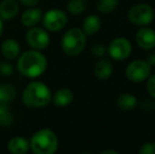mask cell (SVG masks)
I'll use <instances>...</instances> for the list:
<instances>
[{
    "mask_svg": "<svg viewBox=\"0 0 155 154\" xmlns=\"http://www.w3.org/2000/svg\"><path fill=\"white\" fill-rule=\"evenodd\" d=\"M139 107L145 112H152L155 109V101L149 100V99H143L139 105Z\"/></svg>",
    "mask_w": 155,
    "mask_h": 154,
    "instance_id": "obj_27",
    "label": "cell"
},
{
    "mask_svg": "<svg viewBox=\"0 0 155 154\" xmlns=\"http://www.w3.org/2000/svg\"><path fill=\"white\" fill-rule=\"evenodd\" d=\"M14 123V115L11 112L8 103H0V125L8 127Z\"/></svg>",
    "mask_w": 155,
    "mask_h": 154,
    "instance_id": "obj_22",
    "label": "cell"
},
{
    "mask_svg": "<svg viewBox=\"0 0 155 154\" xmlns=\"http://www.w3.org/2000/svg\"><path fill=\"white\" fill-rule=\"evenodd\" d=\"M135 41L140 49L151 51L155 49V31L148 25L141 27L135 34Z\"/></svg>",
    "mask_w": 155,
    "mask_h": 154,
    "instance_id": "obj_10",
    "label": "cell"
},
{
    "mask_svg": "<svg viewBox=\"0 0 155 154\" xmlns=\"http://www.w3.org/2000/svg\"><path fill=\"white\" fill-rule=\"evenodd\" d=\"M100 154H118V151L116 150H110V149H107V150L100 151Z\"/></svg>",
    "mask_w": 155,
    "mask_h": 154,
    "instance_id": "obj_30",
    "label": "cell"
},
{
    "mask_svg": "<svg viewBox=\"0 0 155 154\" xmlns=\"http://www.w3.org/2000/svg\"><path fill=\"white\" fill-rule=\"evenodd\" d=\"M74 99V93L69 88H61L52 96V101L56 107L64 108L71 105Z\"/></svg>",
    "mask_w": 155,
    "mask_h": 154,
    "instance_id": "obj_15",
    "label": "cell"
},
{
    "mask_svg": "<svg viewBox=\"0 0 155 154\" xmlns=\"http://www.w3.org/2000/svg\"><path fill=\"white\" fill-rule=\"evenodd\" d=\"M22 5L28 6V8H33V6H36L39 3L40 0H18Z\"/></svg>",
    "mask_w": 155,
    "mask_h": 154,
    "instance_id": "obj_28",
    "label": "cell"
},
{
    "mask_svg": "<svg viewBox=\"0 0 155 154\" xmlns=\"http://www.w3.org/2000/svg\"><path fill=\"white\" fill-rule=\"evenodd\" d=\"M14 73V68L10 62H0V75L1 76H10Z\"/></svg>",
    "mask_w": 155,
    "mask_h": 154,
    "instance_id": "obj_24",
    "label": "cell"
},
{
    "mask_svg": "<svg viewBox=\"0 0 155 154\" xmlns=\"http://www.w3.org/2000/svg\"><path fill=\"white\" fill-rule=\"evenodd\" d=\"M107 52L110 55V57L117 61L124 60L131 55L132 53V44L127 38L117 37L114 38L107 49Z\"/></svg>",
    "mask_w": 155,
    "mask_h": 154,
    "instance_id": "obj_8",
    "label": "cell"
},
{
    "mask_svg": "<svg viewBox=\"0 0 155 154\" xmlns=\"http://www.w3.org/2000/svg\"><path fill=\"white\" fill-rule=\"evenodd\" d=\"M94 74L99 80L109 79L113 74V64L109 59H100L95 64Z\"/></svg>",
    "mask_w": 155,
    "mask_h": 154,
    "instance_id": "obj_16",
    "label": "cell"
},
{
    "mask_svg": "<svg viewBox=\"0 0 155 154\" xmlns=\"http://www.w3.org/2000/svg\"><path fill=\"white\" fill-rule=\"evenodd\" d=\"M91 53L95 57H104L107 53V48L102 42H95L91 48Z\"/></svg>",
    "mask_w": 155,
    "mask_h": 154,
    "instance_id": "obj_23",
    "label": "cell"
},
{
    "mask_svg": "<svg viewBox=\"0 0 155 154\" xmlns=\"http://www.w3.org/2000/svg\"><path fill=\"white\" fill-rule=\"evenodd\" d=\"M3 30H4V25H3V20L0 18V38H1L2 34H3Z\"/></svg>",
    "mask_w": 155,
    "mask_h": 154,
    "instance_id": "obj_31",
    "label": "cell"
},
{
    "mask_svg": "<svg viewBox=\"0 0 155 154\" xmlns=\"http://www.w3.org/2000/svg\"><path fill=\"white\" fill-rule=\"evenodd\" d=\"M146 89H147V92L150 95V97L155 99V74L152 75V76L150 75L149 78L147 79Z\"/></svg>",
    "mask_w": 155,
    "mask_h": 154,
    "instance_id": "obj_25",
    "label": "cell"
},
{
    "mask_svg": "<svg viewBox=\"0 0 155 154\" xmlns=\"http://www.w3.org/2000/svg\"><path fill=\"white\" fill-rule=\"evenodd\" d=\"M101 28V20L99 16L95 14H91L84 18L82 22V31L87 36H92L96 34Z\"/></svg>",
    "mask_w": 155,
    "mask_h": 154,
    "instance_id": "obj_17",
    "label": "cell"
},
{
    "mask_svg": "<svg viewBox=\"0 0 155 154\" xmlns=\"http://www.w3.org/2000/svg\"><path fill=\"white\" fill-rule=\"evenodd\" d=\"M0 51H1L2 55L4 58L8 60H15L19 57L20 55V45L15 39L8 38L2 41L1 45H0Z\"/></svg>",
    "mask_w": 155,
    "mask_h": 154,
    "instance_id": "obj_11",
    "label": "cell"
},
{
    "mask_svg": "<svg viewBox=\"0 0 155 154\" xmlns=\"http://www.w3.org/2000/svg\"><path fill=\"white\" fill-rule=\"evenodd\" d=\"M124 74L129 81L140 84L146 81L151 75V66L148 64L147 60H133L127 66Z\"/></svg>",
    "mask_w": 155,
    "mask_h": 154,
    "instance_id": "obj_6",
    "label": "cell"
},
{
    "mask_svg": "<svg viewBox=\"0 0 155 154\" xmlns=\"http://www.w3.org/2000/svg\"><path fill=\"white\" fill-rule=\"evenodd\" d=\"M139 154H155V143L148 142L145 143L140 148L138 149Z\"/></svg>",
    "mask_w": 155,
    "mask_h": 154,
    "instance_id": "obj_26",
    "label": "cell"
},
{
    "mask_svg": "<svg viewBox=\"0 0 155 154\" xmlns=\"http://www.w3.org/2000/svg\"><path fill=\"white\" fill-rule=\"evenodd\" d=\"M119 4V0H98L96 8L101 14H110L114 12Z\"/></svg>",
    "mask_w": 155,
    "mask_h": 154,
    "instance_id": "obj_21",
    "label": "cell"
},
{
    "mask_svg": "<svg viewBox=\"0 0 155 154\" xmlns=\"http://www.w3.org/2000/svg\"><path fill=\"white\" fill-rule=\"evenodd\" d=\"M137 105H138L137 98L130 93H123V94L118 95L116 99V106L118 107V109L124 112L135 109Z\"/></svg>",
    "mask_w": 155,
    "mask_h": 154,
    "instance_id": "obj_18",
    "label": "cell"
},
{
    "mask_svg": "<svg viewBox=\"0 0 155 154\" xmlns=\"http://www.w3.org/2000/svg\"><path fill=\"white\" fill-rule=\"evenodd\" d=\"M18 13L19 4L17 0H2L0 2V18L2 20H12Z\"/></svg>",
    "mask_w": 155,
    "mask_h": 154,
    "instance_id": "obj_12",
    "label": "cell"
},
{
    "mask_svg": "<svg viewBox=\"0 0 155 154\" xmlns=\"http://www.w3.org/2000/svg\"><path fill=\"white\" fill-rule=\"evenodd\" d=\"M42 18V11L38 8H29L22 13L20 17L21 23L27 28L35 27Z\"/></svg>",
    "mask_w": 155,
    "mask_h": 154,
    "instance_id": "obj_13",
    "label": "cell"
},
{
    "mask_svg": "<svg viewBox=\"0 0 155 154\" xmlns=\"http://www.w3.org/2000/svg\"><path fill=\"white\" fill-rule=\"evenodd\" d=\"M17 96V89L14 84H0V103H8L13 101Z\"/></svg>",
    "mask_w": 155,
    "mask_h": 154,
    "instance_id": "obj_19",
    "label": "cell"
},
{
    "mask_svg": "<svg viewBox=\"0 0 155 154\" xmlns=\"http://www.w3.org/2000/svg\"><path fill=\"white\" fill-rule=\"evenodd\" d=\"M17 68L21 75L28 78L39 77L48 68L47 57L37 50H29L23 52L18 57Z\"/></svg>",
    "mask_w": 155,
    "mask_h": 154,
    "instance_id": "obj_1",
    "label": "cell"
},
{
    "mask_svg": "<svg viewBox=\"0 0 155 154\" xmlns=\"http://www.w3.org/2000/svg\"><path fill=\"white\" fill-rule=\"evenodd\" d=\"M30 149V142L23 136H14L8 143V150L13 154H25Z\"/></svg>",
    "mask_w": 155,
    "mask_h": 154,
    "instance_id": "obj_14",
    "label": "cell"
},
{
    "mask_svg": "<svg viewBox=\"0 0 155 154\" xmlns=\"http://www.w3.org/2000/svg\"><path fill=\"white\" fill-rule=\"evenodd\" d=\"M147 62L150 64V66H155V52H153V53L149 54V55L147 56Z\"/></svg>",
    "mask_w": 155,
    "mask_h": 154,
    "instance_id": "obj_29",
    "label": "cell"
},
{
    "mask_svg": "<svg viewBox=\"0 0 155 154\" xmlns=\"http://www.w3.org/2000/svg\"><path fill=\"white\" fill-rule=\"evenodd\" d=\"M88 8L87 0H69L67 4V11L72 15H80Z\"/></svg>",
    "mask_w": 155,
    "mask_h": 154,
    "instance_id": "obj_20",
    "label": "cell"
},
{
    "mask_svg": "<svg viewBox=\"0 0 155 154\" xmlns=\"http://www.w3.org/2000/svg\"><path fill=\"white\" fill-rule=\"evenodd\" d=\"M52 92L42 81H32L25 88L21 96L22 103L31 109H38L50 105L52 101Z\"/></svg>",
    "mask_w": 155,
    "mask_h": 154,
    "instance_id": "obj_2",
    "label": "cell"
},
{
    "mask_svg": "<svg viewBox=\"0 0 155 154\" xmlns=\"http://www.w3.org/2000/svg\"><path fill=\"white\" fill-rule=\"evenodd\" d=\"M58 137L51 129H40L32 136L30 148L36 154H54L58 149Z\"/></svg>",
    "mask_w": 155,
    "mask_h": 154,
    "instance_id": "obj_3",
    "label": "cell"
},
{
    "mask_svg": "<svg viewBox=\"0 0 155 154\" xmlns=\"http://www.w3.org/2000/svg\"><path fill=\"white\" fill-rule=\"evenodd\" d=\"M128 19L131 23L138 27H147L153 21L154 11L147 3H137L128 11Z\"/></svg>",
    "mask_w": 155,
    "mask_h": 154,
    "instance_id": "obj_5",
    "label": "cell"
},
{
    "mask_svg": "<svg viewBox=\"0 0 155 154\" xmlns=\"http://www.w3.org/2000/svg\"><path fill=\"white\" fill-rule=\"evenodd\" d=\"M87 44V35L79 28L70 29L61 39V49L68 56H77L84 50Z\"/></svg>",
    "mask_w": 155,
    "mask_h": 154,
    "instance_id": "obj_4",
    "label": "cell"
},
{
    "mask_svg": "<svg viewBox=\"0 0 155 154\" xmlns=\"http://www.w3.org/2000/svg\"><path fill=\"white\" fill-rule=\"evenodd\" d=\"M25 40L32 49L41 51L49 47L50 35L42 28L32 27L25 34Z\"/></svg>",
    "mask_w": 155,
    "mask_h": 154,
    "instance_id": "obj_9",
    "label": "cell"
},
{
    "mask_svg": "<svg viewBox=\"0 0 155 154\" xmlns=\"http://www.w3.org/2000/svg\"><path fill=\"white\" fill-rule=\"evenodd\" d=\"M42 25L50 32H58L68 23V16L64 11L60 8H51L42 14Z\"/></svg>",
    "mask_w": 155,
    "mask_h": 154,
    "instance_id": "obj_7",
    "label": "cell"
}]
</instances>
